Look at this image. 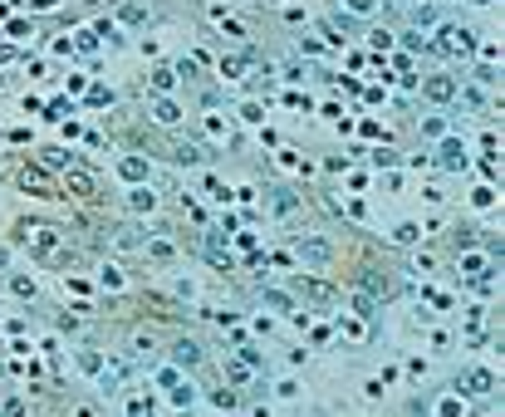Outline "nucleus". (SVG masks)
<instances>
[{
  "instance_id": "nucleus-1",
  "label": "nucleus",
  "mask_w": 505,
  "mask_h": 417,
  "mask_svg": "<svg viewBox=\"0 0 505 417\" xmlns=\"http://www.w3.org/2000/svg\"><path fill=\"white\" fill-rule=\"evenodd\" d=\"M290 290H295L300 300H309V305H334V300H339V290H334L329 280H319V275H300Z\"/></svg>"
},
{
  "instance_id": "nucleus-2",
  "label": "nucleus",
  "mask_w": 505,
  "mask_h": 417,
  "mask_svg": "<svg viewBox=\"0 0 505 417\" xmlns=\"http://www.w3.org/2000/svg\"><path fill=\"white\" fill-rule=\"evenodd\" d=\"M64 187H69L74 197H99V177H94L89 167H79V162L64 167Z\"/></svg>"
},
{
  "instance_id": "nucleus-3",
  "label": "nucleus",
  "mask_w": 505,
  "mask_h": 417,
  "mask_svg": "<svg viewBox=\"0 0 505 417\" xmlns=\"http://www.w3.org/2000/svg\"><path fill=\"white\" fill-rule=\"evenodd\" d=\"M422 94H427L432 104H451V99H456V79H446V74H432V79L422 84Z\"/></svg>"
},
{
  "instance_id": "nucleus-4",
  "label": "nucleus",
  "mask_w": 505,
  "mask_h": 417,
  "mask_svg": "<svg viewBox=\"0 0 505 417\" xmlns=\"http://www.w3.org/2000/svg\"><path fill=\"white\" fill-rule=\"evenodd\" d=\"M300 255L309 260V265H329L334 246H329V241H319V236H304V241H300Z\"/></svg>"
},
{
  "instance_id": "nucleus-5",
  "label": "nucleus",
  "mask_w": 505,
  "mask_h": 417,
  "mask_svg": "<svg viewBox=\"0 0 505 417\" xmlns=\"http://www.w3.org/2000/svg\"><path fill=\"white\" fill-rule=\"evenodd\" d=\"M442 49H446V54H471V30L446 25V30H442Z\"/></svg>"
},
{
  "instance_id": "nucleus-6",
  "label": "nucleus",
  "mask_w": 505,
  "mask_h": 417,
  "mask_svg": "<svg viewBox=\"0 0 505 417\" xmlns=\"http://www.w3.org/2000/svg\"><path fill=\"white\" fill-rule=\"evenodd\" d=\"M172 358H177L182 368H197V363H202V344H197V339H177V344H172Z\"/></svg>"
},
{
  "instance_id": "nucleus-7",
  "label": "nucleus",
  "mask_w": 505,
  "mask_h": 417,
  "mask_svg": "<svg viewBox=\"0 0 505 417\" xmlns=\"http://www.w3.org/2000/svg\"><path fill=\"white\" fill-rule=\"evenodd\" d=\"M54 236H59V231H49V226H35V231H30V246H35V255H44V260H49V255H54Z\"/></svg>"
},
{
  "instance_id": "nucleus-8",
  "label": "nucleus",
  "mask_w": 505,
  "mask_h": 417,
  "mask_svg": "<svg viewBox=\"0 0 505 417\" xmlns=\"http://www.w3.org/2000/svg\"><path fill=\"white\" fill-rule=\"evenodd\" d=\"M152 118H157L162 128H177V123H182V108L172 104V99H157V104H152Z\"/></svg>"
},
{
  "instance_id": "nucleus-9",
  "label": "nucleus",
  "mask_w": 505,
  "mask_h": 417,
  "mask_svg": "<svg viewBox=\"0 0 505 417\" xmlns=\"http://www.w3.org/2000/svg\"><path fill=\"white\" fill-rule=\"evenodd\" d=\"M466 388H471V393H476V398H486V393H491V388H496V378H491V373H486V368H471V373H466Z\"/></svg>"
},
{
  "instance_id": "nucleus-10",
  "label": "nucleus",
  "mask_w": 505,
  "mask_h": 417,
  "mask_svg": "<svg viewBox=\"0 0 505 417\" xmlns=\"http://www.w3.org/2000/svg\"><path fill=\"white\" fill-rule=\"evenodd\" d=\"M20 182H25V187H39V192H54V187H49V177H44L39 167H25V172H20Z\"/></svg>"
},
{
  "instance_id": "nucleus-11",
  "label": "nucleus",
  "mask_w": 505,
  "mask_h": 417,
  "mask_svg": "<svg viewBox=\"0 0 505 417\" xmlns=\"http://www.w3.org/2000/svg\"><path fill=\"white\" fill-rule=\"evenodd\" d=\"M363 285H368V290H378V295H383V300H388V295H393V280H383V275H378V270H363Z\"/></svg>"
},
{
  "instance_id": "nucleus-12",
  "label": "nucleus",
  "mask_w": 505,
  "mask_h": 417,
  "mask_svg": "<svg viewBox=\"0 0 505 417\" xmlns=\"http://www.w3.org/2000/svg\"><path fill=\"white\" fill-rule=\"evenodd\" d=\"M270 202H275V211H295V192H290V187H275Z\"/></svg>"
},
{
  "instance_id": "nucleus-13",
  "label": "nucleus",
  "mask_w": 505,
  "mask_h": 417,
  "mask_svg": "<svg viewBox=\"0 0 505 417\" xmlns=\"http://www.w3.org/2000/svg\"><path fill=\"white\" fill-rule=\"evenodd\" d=\"M177 162H202V147H192V143H182V147H177Z\"/></svg>"
},
{
  "instance_id": "nucleus-14",
  "label": "nucleus",
  "mask_w": 505,
  "mask_h": 417,
  "mask_svg": "<svg viewBox=\"0 0 505 417\" xmlns=\"http://www.w3.org/2000/svg\"><path fill=\"white\" fill-rule=\"evenodd\" d=\"M442 162H446V167H461V152H456V143H446V147H442Z\"/></svg>"
},
{
  "instance_id": "nucleus-15",
  "label": "nucleus",
  "mask_w": 505,
  "mask_h": 417,
  "mask_svg": "<svg viewBox=\"0 0 505 417\" xmlns=\"http://www.w3.org/2000/svg\"><path fill=\"white\" fill-rule=\"evenodd\" d=\"M265 305H275V310H290V295H280V290H265Z\"/></svg>"
},
{
  "instance_id": "nucleus-16",
  "label": "nucleus",
  "mask_w": 505,
  "mask_h": 417,
  "mask_svg": "<svg viewBox=\"0 0 505 417\" xmlns=\"http://www.w3.org/2000/svg\"><path fill=\"white\" fill-rule=\"evenodd\" d=\"M133 207H138V211H152V192H133Z\"/></svg>"
},
{
  "instance_id": "nucleus-17",
  "label": "nucleus",
  "mask_w": 505,
  "mask_h": 417,
  "mask_svg": "<svg viewBox=\"0 0 505 417\" xmlns=\"http://www.w3.org/2000/svg\"><path fill=\"white\" fill-rule=\"evenodd\" d=\"M373 5H378V0H348V10H353V15H368Z\"/></svg>"
}]
</instances>
